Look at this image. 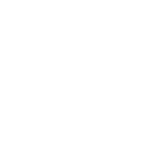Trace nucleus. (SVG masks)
Instances as JSON below:
<instances>
[]
</instances>
